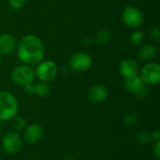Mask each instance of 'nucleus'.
<instances>
[{"instance_id":"obj_5","label":"nucleus","mask_w":160,"mask_h":160,"mask_svg":"<svg viewBox=\"0 0 160 160\" xmlns=\"http://www.w3.org/2000/svg\"><path fill=\"white\" fill-rule=\"evenodd\" d=\"M2 147L8 155H15L20 152L22 146V139L16 131H8L2 138Z\"/></svg>"},{"instance_id":"obj_26","label":"nucleus","mask_w":160,"mask_h":160,"mask_svg":"<svg viewBox=\"0 0 160 160\" xmlns=\"http://www.w3.org/2000/svg\"><path fill=\"white\" fill-rule=\"evenodd\" d=\"M63 160H74V158L70 156H66V157H64Z\"/></svg>"},{"instance_id":"obj_10","label":"nucleus","mask_w":160,"mask_h":160,"mask_svg":"<svg viewBox=\"0 0 160 160\" xmlns=\"http://www.w3.org/2000/svg\"><path fill=\"white\" fill-rule=\"evenodd\" d=\"M23 140L29 144H35L40 142L44 136V130L38 124H30L22 130Z\"/></svg>"},{"instance_id":"obj_18","label":"nucleus","mask_w":160,"mask_h":160,"mask_svg":"<svg viewBox=\"0 0 160 160\" xmlns=\"http://www.w3.org/2000/svg\"><path fill=\"white\" fill-rule=\"evenodd\" d=\"M143 39H144V34L142 31L141 30H135L132 34H131V37H130V42L133 46L135 47H138V46H141L143 42Z\"/></svg>"},{"instance_id":"obj_27","label":"nucleus","mask_w":160,"mask_h":160,"mask_svg":"<svg viewBox=\"0 0 160 160\" xmlns=\"http://www.w3.org/2000/svg\"><path fill=\"white\" fill-rule=\"evenodd\" d=\"M2 123H3V122H1V121H0V135H1V132H2V128H3V126H2Z\"/></svg>"},{"instance_id":"obj_15","label":"nucleus","mask_w":160,"mask_h":160,"mask_svg":"<svg viewBox=\"0 0 160 160\" xmlns=\"http://www.w3.org/2000/svg\"><path fill=\"white\" fill-rule=\"evenodd\" d=\"M112 38V32L108 29H101L99 30L95 36V42L98 46H104L111 42Z\"/></svg>"},{"instance_id":"obj_8","label":"nucleus","mask_w":160,"mask_h":160,"mask_svg":"<svg viewBox=\"0 0 160 160\" xmlns=\"http://www.w3.org/2000/svg\"><path fill=\"white\" fill-rule=\"evenodd\" d=\"M93 64V60L91 56L85 52H80L74 53L68 63V67L71 70L78 72V73H82L87 71Z\"/></svg>"},{"instance_id":"obj_14","label":"nucleus","mask_w":160,"mask_h":160,"mask_svg":"<svg viewBox=\"0 0 160 160\" xmlns=\"http://www.w3.org/2000/svg\"><path fill=\"white\" fill-rule=\"evenodd\" d=\"M158 50L155 45L147 43L141 47L138 52V56L142 61L150 62L156 58V56L158 55Z\"/></svg>"},{"instance_id":"obj_22","label":"nucleus","mask_w":160,"mask_h":160,"mask_svg":"<svg viewBox=\"0 0 160 160\" xmlns=\"http://www.w3.org/2000/svg\"><path fill=\"white\" fill-rule=\"evenodd\" d=\"M150 38L153 41L155 42H159L160 41V32L158 27H154L150 30Z\"/></svg>"},{"instance_id":"obj_11","label":"nucleus","mask_w":160,"mask_h":160,"mask_svg":"<svg viewBox=\"0 0 160 160\" xmlns=\"http://www.w3.org/2000/svg\"><path fill=\"white\" fill-rule=\"evenodd\" d=\"M119 73L126 80L138 76L140 74V67L137 61L133 59H124L119 64Z\"/></svg>"},{"instance_id":"obj_17","label":"nucleus","mask_w":160,"mask_h":160,"mask_svg":"<svg viewBox=\"0 0 160 160\" xmlns=\"http://www.w3.org/2000/svg\"><path fill=\"white\" fill-rule=\"evenodd\" d=\"M11 128L13 129V131H22L24 129V128L27 126V122L26 119L21 115H16L14 116L11 120Z\"/></svg>"},{"instance_id":"obj_13","label":"nucleus","mask_w":160,"mask_h":160,"mask_svg":"<svg viewBox=\"0 0 160 160\" xmlns=\"http://www.w3.org/2000/svg\"><path fill=\"white\" fill-rule=\"evenodd\" d=\"M17 47V40L13 35H0V55H8L14 52Z\"/></svg>"},{"instance_id":"obj_3","label":"nucleus","mask_w":160,"mask_h":160,"mask_svg":"<svg viewBox=\"0 0 160 160\" xmlns=\"http://www.w3.org/2000/svg\"><path fill=\"white\" fill-rule=\"evenodd\" d=\"M36 78L39 80V82H50L53 81L58 74V67L52 60H44L40 61L35 69Z\"/></svg>"},{"instance_id":"obj_21","label":"nucleus","mask_w":160,"mask_h":160,"mask_svg":"<svg viewBox=\"0 0 160 160\" xmlns=\"http://www.w3.org/2000/svg\"><path fill=\"white\" fill-rule=\"evenodd\" d=\"M25 3L26 0H8V4L13 9H21Z\"/></svg>"},{"instance_id":"obj_1","label":"nucleus","mask_w":160,"mask_h":160,"mask_svg":"<svg viewBox=\"0 0 160 160\" xmlns=\"http://www.w3.org/2000/svg\"><path fill=\"white\" fill-rule=\"evenodd\" d=\"M17 55L20 61L27 66H37L44 56V45L40 38L29 34L23 36L17 45Z\"/></svg>"},{"instance_id":"obj_9","label":"nucleus","mask_w":160,"mask_h":160,"mask_svg":"<svg viewBox=\"0 0 160 160\" xmlns=\"http://www.w3.org/2000/svg\"><path fill=\"white\" fill-rule=\"evenodd\" d=\"M123 22L130 27V28H137L141 26L143 22V14L142 12L134 6H127L122 14Z\"/></svg>"},{"instance_id":"obj_25","label":"nucleus","mask_w":160,"mask_h":160,"mask_svg":"<svg viewBox=\"0 0 160 160\" xmlns=\"http://www.w3.org/2000/svg\"><path fill=\"white\" fill-rule=\"evenodd\" d=\"M150 135H151V140L152 141H160V131L159 130H155V131H153L152 133H150Z\"/></svg>"},{"instance_id":"obj_24","label":"nucleus","mask_w":160,"mask_h":160,"mask_svg":"<svg viewBox=\"0 0 160 160\" xmlns=\"http://www.w3.org/2000/svg\"><path fill=\"white\" fill-rule=\"evenodd\" d=\"M24 88V93L28 96H33L35 95V85L34 83H30V84H27L25 86H23Z\"/></svg>"},{"instance_id":"obj_16","label":"nucleus","mask_w":160,"mask_h":160,"mask_svg":"<svg viewBox=\"0 0 160 160\" xmlns=\"http://www.w3.org/2000/svg\"><path fill=\"white\" fill-rule=\"evenodd\" d=\"M35 85V95L38 98H46L51 93V87L47 82H38L34 83Z\"/></svg>"},{"instance_id":"obj_23","label":"nucleus","mask_w":160,"mask_h":160,"mask_svg":"<svg viewBox=\"0 0 160 160\" xmlns=\"http://www.w3.org/2000/svg\"><path fill=\"white\" fill-rule=\"evenodd\" d=\"M153 155L157 159H160V141H156L153 146Z\"/></svg>"},{"instance_id":"obj_19","label":"nucleus","mask_w":160,"mask_h":160,"mask_svg":"<svg viewBox=\"0 0 160 160\" xmlns=\"http://www.w3.org/2000/svg\"><path fill=\"white\" fill-rule=\"evenodd\" d=\"M140 116L137 112H131L124 119V123L127 127H134L139 122Z\"/></svg>"},{"instance_id":"obj_7","label":"nucleus","mask_w":160,"mask_h":160,"mask_svg":"<svg viewBox=\"0 0 160 160\" xmlns=\"http://www.w3.org/2000/svg\"><path fill=\"white\" fill-rule=\"evenodd\" d=\"M125 88L127 91L133 96H135L138 99H143L148 95L147 85L142 82L140 75L128 78L125 80Z\"/></svg>"},{"instance_id":"obj_2","label":"nucleus","mask_w":160,"mask_h":160,"mask_svg":"<svg viewBox=\"0 0 160 160\" xmlns=\"http://www.w3.org/2000/svg\"><path fill=\"white\" fill-rule=\"evenodd\" d=\"M19 102L16 97L8 91L0 92V121H10L18 114Z\"/></svg>"},{"instance_id":"obj_20","label":"nucleus","mask_w":160,"mask_h":160,"mask_svg":"<svg viewBox=\"0 0 160 160\" xmlns=\"http://www.w3.org/2000/svg\"><path fill=\"white\" fill-rule=\"evenodd\" d=\"M136 139L137 141L141 143V144H147L149 143L152 140H151V135L149 132L142 130L140 131L137 135H136Z\"/></svg>"},{"instance_id":"obj_6","label":"nucleus","mask_w":160,"mask_h":160,"mask_svg":"<svg viewBox=\"0 0 160 160\" xmlns=\"http://www.w3.org/2000/svg\"><path fill=\"white\" fill-rule=\"evenodd\" d=\"M140 77L147 86L158 85L160 82L159 64L155 62H148L142 68Z\"/></svg>"},{"instance_id":"obj_12","label":"nucleus","mask_w":160,"mask_h":160,"mask_svg":"<svg viewBox=\"0 0 160 160\" xmlns=\"http://www.w3.org/2000/svg\"><path fill=\"white\" fill-rule=\"evenodd\" d=\"M109 97V91L106 86L101 84L93 85L87 92V98L92 103L99 104L104 102Z\"/></svg>"},{"instance_id":"obj_4","label":"nucleus","mask_w":160,"mask_h":160,"mask_svg":"<svg viewBox=\"0 0 160 160\" xmlns=\"http://www.w3.org/2000/svg\"><path fill=\"white\" fill-rule=\"evenodd\" d=\"M11 79L12 81L21 86H25L30 83H34V81L36 79L35 69H33L32 67L27 65H21L16 67L11 73Z\"/></svg>"}]
</instances>
